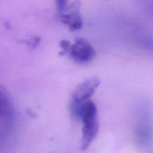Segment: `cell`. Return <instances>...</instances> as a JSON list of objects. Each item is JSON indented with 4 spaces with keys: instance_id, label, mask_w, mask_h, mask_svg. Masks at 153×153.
I'll return each instance as SVG.
<instances>
[{
    "instance_id": "277c9868",
    "label": "cell",
    "mask_w": 153,
    "mask_h": 153,
    "mask_svg": "<svg viewBox=\"0 0 153 153\" xmlns=\"http://www.w3.org/2000/svg\"><path fill=\"white\" fill-rule=\"evenodd\" d=\"M100 82V81L98 77L92 76L80 83L74 91L71 104L79 105L88 100Z\"/></svg>"
},
{
    "instance_id": "6da1fadb",
    "label": "cell",
    "mask_w": 153,
    "mask_h": 153,
    "mask_svg": "<svg viewBox=\"0 0 153 153\" xmlns=\"http://www.w3.org/2000/svg\"><path fill=\"white\" fill-rule=\"evenodd\" d=\"M73 115L82 123L81 148H88L96 137L99 128L97 107L94 102L87 100L80 105H71Z\"/></svg>"
},
{
    "instance_id": "3957f363",
    "label": "cell",
    "mask_w": 153,
    "mask_h": 153,
    "mask_svg": "<svg viewBox=\"0 0 153 153\" xmlns=\"http://www.w3.org/2000/svg\"><path fill=\"white\" fill-rule=\"evenodd\" d=\"M69 53L71 57L79 63L91 61L96 56V51L90 44L83 38H77L70 45Z\"/></svg>"
},
{
    "instance_id": "7a4b0ae2",
    "label": "cell",
    "mask_w": 153,
    "mask_h": 153,
    "mask_svg": "<svg viewBox=\"0 0 153 153\" xmlns=\"http://www.w3.org/2000/svg\"><path fill=\"white\" fill-rule=\"evenodd\" d=\"M58 6L59 13L62 22L68 26L71 30H78L82 27V20L80 15L79 1H60Z\"/></svg>"
}]
</instances>
